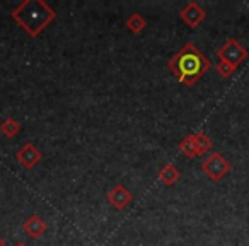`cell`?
Returning <instances> with one entry per match:
<instances>
[{
	"label": "cell",
	"instance_id": "9c48e42d",
	"mask_svg": "<svg viewBox=\"0 0 249 246\" xmlns=\"http://www.w3.org/2000/svg\"><path fill=\"white\" fill-rule=\"evenodd\" d=\"M190 139H191V144H193L195 152H196L198 157L205 156V154H207L208 151H212V147H213V142H212V139L205 132L191 133Z\"/></svg>",
	"mask_w": 249,
	"mask_h": 246
},
{
	"label": "cell",
	"instance_id": "2e32d148",
	"mask_svg": "<svg viewBox=\"0 0 249 246\" xmlns=\"http://www.w3.org/2000/svg\"><path fill=\"white\" fill-rule=\"evenodd\" d=\"M0 246H5V241L2 238H0Z\"/></svg>",
	"mask_w": 249,
	"mask_h": 246
},
{
	"label": "cell",
	"instance_id": "9a60e30c",
	"mask_svg": "<svg viewBox=\"0 0 249 246\" xmlns=\"http://www.w3.org/2000/svg\"><path fill=\"white\" fill-rule=\"evenodd\" d=\"M14 246H28V245H26V243H16Z\"/></svg>",
	"mask_w": 249,
	"mask_h": 246
},
{
	"label": "cell",
	"instance_id": "4fadbf2b",
	"mask_svg": "<svg viewBox=\"0 0 249 246\" xmlns=\"http://www.w3.org/2000/svg\"><path fill=\"white\" fill-rule=\"evenodd\" d=\"M179 151H181V152H183L186 157H190V159H195V157H198V156H196V152H195V147H193V144H191L190 135H188V137H184V139L179 142Z\"/></svg>",
	"mask_w": 249,
	"mask_h": 246
},
{
	"label": "cell",
	"instance_id": "7c38bea8",
	"mask_svg": "<svg viewBox=\"0 0 249 246\" xmlns=\"http://www.w3.org/2000/svg\"><path fill=\"white\" fill-rule=\"evenodd\" d=\"M124 24H126V28H128L133 35H140V33L147 28V19L143 18L142 14H139V12H133L132 16H128V18H126Z\"/></svg>",
	"mask_w": 249,
	"mask_h": 246
},
{
	"label": "cell",
	"instance_id": "3957f363",
	"mask_svg": "<svg viewBox=\"0 0 249 246\" xmlns=\"http://www.w3.org/2000/svg\"><path fill=\"white\" fill-rule=\"evenodd\" d=\"M232 166L220 152H212L207 159L201 163V171L210 178L212 181H220L231 173Z\"/></svg>",
	"mask_w": 249,
	"mask_h": 246
},
{
	"label": "cell",
	"instance_id": "5b68a950",
	"mask_svg": "<svg viewBox=\"0 0 249 246\" xmlns=\"http://www.w3.org/2000/svg\"><path fill=\"white\" fill-rule=\"evenodd\" d=\"M106 200L113 208H116V210H123V208H126L130 204H132L133 195L128 188L124 187V185L120 183V185H114V187L107 191Z\"/></svg>",
	"mask_w": 249,
	"mask_h": 246
},
{
	"label": "cell",
	"instance_id": "277c9868",
	"mask_svg": "<svg viewBox=\"0 0 249 246\" xmlns=\"http://www.w3.org/2000/svg\"><path fill=\"white\" fill-rule=\"evenodd\" d=\"M248 50L241 45L235 38H229L220 48L217 50V57L218 60H224V62L231 63L237 69L246 58H248Z\"/></svg>",
	"mask_w": 249,
	"mask_h": 246
},
{
	"label": "cell",
	"instance_id": "5bb4252c",
	"mask_svg": "<svg viewBox=\"0 0 249 246\" xmlns=\"http://www.w3.org/2000/svg\"><path fill=\"white\" fill-rule=\"evenodd\" d=\"M215 69H217L218 76L224 77V79H229V77L235 72V67L231 65V63H227V62H224V60H218V63H217V67H215Z\"/></svg>",
	"mask_w": 249,
	"mask_h": 246
},
{
	"label": "cell",
	"instance_id": "8992f818",
	"mask_svg": "<svg viewBox=\"0 0 249 246\" xmlns=\"http://www.w3.org/2000/svg\"><path fill=\"white\" fill-rule=\"evenodd\" d=\"M179 18L183 19L188 28L195 29L203 22V19L207 18V12H205L203 9H201V5L196 4V2H188V4L181 9Z\"/></svg>",
	"mask_w": 249,
	"mask_h": 246
},
{
	"label": "cell",
	"instance_id": "6da1fadb",
	"mask_svg": "<svg viewBox=\"0 0 249 246\" xmlns=\"http://www.w3.org/2000/svg\"><path fill=\"white\" fill-rule=\"evenodd\" d=\"M167 67L179 82L191 87L212 69V62L193 43H186L176 55L171 57Z\"/></svg>",
	"mask_w": 249,
	"mask_h": 246
},
{
	"label": "cell",
	"instance_id": "7a4b0ae2",
	"mask_svg": "<svg viewBox=\"0 0 249 246\" xmlns=\"http://www.w3.org/2000/svg\"><path fill=\"white\" fill-rule=\"evenodd\" d=\"M11 18L29 36L36 38L48 28L50 22L55 21L56 12L45 0H24L11 12Z\"/></svg>",
	"mask_w": 249,
	"mask_h": 246
},
{
	"label": "cell",
	"instance_id": "52a82bcc",
	"mask_svg": "<svg viewBox=\"0 0 249 246\" xmlns=\"http://www.w3.org/2000/svg\"><path fill=\"white\" fill-rule=\"evenodd\" d=\"M16 159H18V163L21 164L22 168H26V170H33V168H35L36 164L43 159V154L39 152V149L33 142H26L24 146L18 151Z\"/></svg>",
	"mask_w": 249,
	"mask_h": 246
},
{
	"label": "cell",
	"instance_id": "8fae6325",
	"mask_svg": "<svg viewBox=\"0 0 249 246\" xmlns=\"http://www.w3.org/2000/svg\"><path fill=\"white\" fill-rule=\"evenodd\" d=\"M21 129H22V125L12 116H7L2 123H0V133H2L4 137H7V139L16 137L19 132H21Z\"/></svg>",
	"mask_w": 249,
	"mask_h": 246
},
{
	"label": "cell",
	"instance_id": "ba28073f",
	"mask_svg": "<svg viewBox=\"0 0 249 246\" xmlns=\"http://www.w3.org/2000/svg\"><path fill=\"white\" fill-rule=\"evenodd\" d=\"M46 229H48V226H46V222L38 214L29 215L24 221V224H22V231L33 239H39L46 232Z\"/></svg>",
	"mask_w": 249,
	"mask_h": 246
},
{
	"label": "cell",
	"instance_id": "30bf717a",
	"mask_svg": "<svg viewBox=\"0 0 249 246\" xmlns=\"http://www.w3.org/2000/svg\"><path fill=\"white\" fill-rule=\"evenodd\" d=\"M157 176H159V180L162 185H166V187H173V185H176L178 180L181 178V173L174 164H166V166L160 168V171H159Z\"/></svg>",
	"mask_w": 249,
	"mask_h": 246
}]
</instances>
